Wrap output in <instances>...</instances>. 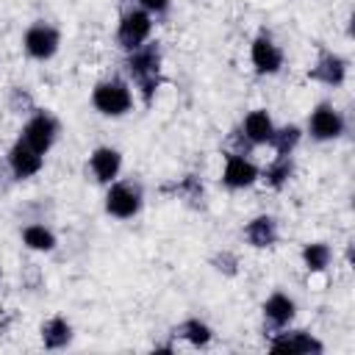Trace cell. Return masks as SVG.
I'll list each match as a JSON object with an SVG mask.
<instances>
[{
    "mask_svg": "<svg viewBox=\"0 0 355 355\" xmlns=\"http://www.w3.org/2000/svg\"><path fill=\"white\" fill-rule=\"evenodd\" d=\"M161 64H164V53H161L158 42H144L141 47L130 50L128 58H125L128 78L136 86V92H139L144 105L153 103V97H155L158 86H161Z\"/></svg>",
    "mask_w": 355,
    "mask_h": 355,
    "instance_id": "obj_1",
    "label": "cell"
},
{
    "mask_svg": "<svg viewBox=\"0 0 355 355\" xmlns=\"http://www.w3.org/2000/svg\"><path fill=\"white\" fill-rule=\"evenodd\" d=\"M92 105L103 116H125L133 111V89L122 78H105L92 89Z\"/></svg>",
    "mask_w": 355,
    "mask_h": 355,
    "instance_id": "obj_2",
    "label": "cell"
},
{
    "mask_svg": "<svg viewBox=\"0 0 355 355\" xmlns=\"http://www.w3.org/2000/svg\"><path fill=\"white\" fill-rule=\"evenodd\" d=\"M144 205V191L133 180H111L105 189V214L114 219H133Z\"/></svg>",
    "mask_w": 355,
    "mask_h": 355,
    "instance_id": "obj_3",
    "label": "cell"
},
{
    "mask_svg": "<svg viewBox=\"0 0 355 355\" xmlns=\"http://www.w3.org/2000/svg\"><path fill=\"white\" fill-rule=\"evenodd\" d=\"M150 33H153V17L139 8V6H130L122 11L119 17V25H116V44L130 53L136 47H141L144 42H150Z\"/></svg>",
    "mask_w": 355,
    "mask_h": 355,
    "instance_id": "obj_4",
    "label": "cell"
},
{
    "mask_svg": "<svg viewBox=\"0 0 355 355\" xmlns=\"http://www.w3.org/2000/svg\"><path fill=\"white\" fill-rule=\"evenodd\" d=\"M58 133H61L58 119H55L50 111H39V108H36V111L28 116V122L22 125L19 139H22L28 147H33L36 153H42V155H44V153L55 144Z\"/></svg>",
    "mask_w": 355,
    "mask_h": 355,
    "instance_id": "obj_5",
    "label": "cell"
},
{
    "mask_svg": "<svg viewBox=\"0 0 355 355\" xmlns=\"http://www.w3.org/2000/svg\"><path fill=\"white\" fill-rule=\"evenodd\" d=\"M58 47H61V33L44 19L28 25V31L22 33V50L33 61H50L58 53Z\"/></svg>",
    "mask_w": 355,
    "mask_h": 355,
    "instance_id": "obj_6",
    "label": "cell"
},
{
    "mask_svg": "<svg viewBox=\"0 0 355 355\" xmlns=\"http://www.w3.org/2000/svg\"><path fill=\"white\" fill-rule=\"evenodd\" d=\"M250 61H252V69H255L258 75H277V72L283 69L286 55H283L280 44H277L266 31H261V33L252 39V44H250Z\"/></svg>",
    "mask_w": 355,
    "mask_h": 355,
    "instance_id": "obj_7",
    "label": "cell"
},
{
    "mask_svg": "<svg viewBox=\"0 0 355 355\" xmlns=\"http://www.w3.org/2000/svg\"><path fill=\"white\" fill-rule=\"evenodd\" d=\"M344 128H347V122L333 103H319L308 116V133L316 141H333L344 133Z\"/></svg>",
    "mask_w": 355,
    "mask_h": 355,
    "instance_id": "obj_8",
    "label": "cell"
},
{
    "mask_svg": "<svg viewBox=\"0 0 355 355\" xmlns=\"http://www.w3.org/2000/svg\"><path fill=\"white\" fill-rule=\"evenodd\" d=\"M6 164H8V172L14 175V180H28V178H33V175L42 172L44 155L36 153L33 147H28L22 139H17L8 147V153H6Z\"/></svg>",
    "mask_w": 355,
    "mask_h": 355,
    "instance_id": "obj_9",
    "label": "cell"
},
{
    "mask_svg": "<svg viewBox=\"0 0 355 355\" xmlns=\"http://www.w3.org/2000/svg\"><path fill=\"white\" fill-rule=\"evenodd\" d=\"M269 349L272 352H300V355H308V352H324V344L311 336L308 330H291V327H280L275 330V336L269 338Z\"/></svg>",
    "mask_w": 355,
    "mask_h": 355,
    "instance_id": "obj_10",
    "label": "cell"
},
{
    "mask_svg": "<svg viewBox=\"0 0 355 355\" xmlns=\"http://www.w3.org/2000/svg\"><path fill=\"white\" fill-rule=\"evenodd\" d=\"M261 169L244 155V153H227L225 155V169H222V183L233 191L239 189H250L258 180Z\"/></svg>",
    "mask_w": 355,
    "mask_h": 355,
    "instance_id": "obj_11",
    "label": "cell"
},
{
    "mask_svg": "<svg viewBox=\"0 0 355 355\" xmlns=\"http://www.w3.org/2000/svg\"><path fill=\"white\" fill-rule=\"evenodd\" d=\"M308 78L311 80H319L330 89L341 86L347 80V58H341L338 53H330V50H322L316 64L308 69Z\"/></svg>",
    "mask_w": 355,
    "mask_h": 355,
    "instance_id": "obj_12",
    "label": "cell"
},
{
    "mask_svg": "<svg viewBox=\"0 0 355 355\" xmlns=\"http://www.w3.org/2000/svg\"><path fill=\"white\" fill-rule=\"evenodd\" d=\"M89 172H92V178L97 183L108 186L122 172V153L116 147H97V150H92V155H89Z\"/></svg>",
    "mask_w": 355,
    "mask_h": 355,
    "instance_id": "obj_13",
    "label": "cell"
},
{
    "mask_svg": "<svg viewBox=\"0 0 355 355\" xmlns=\"http://www.w3.org/2000/svg\"><path fill=\"white\" fill-rule=\"evenodd\" d=\"M275 122H272V116H269V111L266 108H255V111H250L247 116H244V122H241V136L252 144V147H261V144H269L272 141V133H275Z\"/></svg>",
    "mask_w": 355,
    "mask_h": 355,
    "instance_id": "obj_14",
    "label": "cell"
},
{
    "mask_svg": "<svg viewBox=\"0 0 355 355\" xmlns=\"http://www.w3.org/2000/svg\"><path fill=\"white\" fill-rule=\"evenodd\" d=\"M263 319L275 327V330H280V327H288L291 322H294V316H297V305H294V300L286 294V291H275V294H269L266 300H263Z\"/></svg>",
    "mask_w": 355,
    "mask_h": 355,
    "instance_id": "obj_15",
    "label": "cell"
},
{
    "mask_svg": "<svg viewBox=\"0 0 355 355\" xmlns=\"http://www.w3.org/2000/svg\"><path fill=\"white\" fill-rule=\"evenodd\" d=\"M244 239H247L250 247H258V250L275 247L277 244V222H275V216L261 214V216L250 219L244 225Z\"/></svg>",
    "mask_w": 355,
    "mask_h": 355,
    "instance_id": "obj_16",
    "label": "cell"
},
{
    "mask_svg": "<svg viewBox=\"0 0 355 355\" xmlns=\"http://www.w3.org/2000/svg\"><path fill=\"white\" fill-rule=\"evenodd\" d=\"M291 178H294V158L291 155H275L258 175V180H263L269 189H283Z\"/></svg>",
    "mask_w": 355,
    "mask_h": 355,
    "instance_id": "obj_17",
    "label": "cell"
},
{
    "mask_svg": "<svg viewBox=\"0 0 355 355\" xmlns=\"http://www.w3.org/2000/svg\"><path fill=\"white\" fill-rule=\"evenodd\" d=\"M72 341V324L64 316H53L42 324V344L47 349H64Z\"/></svg>",
    "mask_w": 355,
    "mask_h": 355,
    "instance_id": "obj_18",
    "label": "cell"
},
{
    "mask_svg": "<svg viewBox=\"0 0 355 355\" xmlns=\"http://www.w3.org/2000/svg\"><path fill=\"white\" fill-rule=\"evenodd\" d=\"M22 244L28 250H36V252H53L55 250V233L47 227V225H39V222H31L22 227Z\"/></svg>",
    "mask_w": 355,
    "mask_h": 355,
    "instance_id": "obj_19",
    "label": "cell"
},
{
    "mask_svg": "<svg viewBox=\"0 0 355 355\" xmlns=\"http://www.w3.org/2000/svg\"><path fill=\"white\" fill-rule=\"evenodd\" d=\"M330 261H333V250H330L324 241H311V244L302 247V266H305L311 275L327 272Z\"/></svg>",
    "mask_w": 355,
    "mask_h": 355,
    "instance_id": "obj_20",
    "label": "cell"
},
{
    "mask_svg": "<svg viewBox=\"0 0 355 355\" xmlns=\"http://www.w3.org/2000/svg\"><path fill=\"white\" fill-rule=\"evenodd\" d=\"M175 336L178 338H186L191 347H208L211 338H214V330L202 322V319H186L175 327Z\"/></svg>",
    "mask_w": 355,
    "mask_h": 355,
    "instance_id": "obj_21",
    "label": "cell"
},
{
    "mask_svg": "<svg viewBox=\"0 0 355 355\" xmlns=\"http://www.w3.org/2000/svg\"><path fill=\"white\" fill-rule=\"evenodd\" d=\"M300 139H302V128L300 125H280V128H275L269 147H275L277 155H291L297 150Z\"/></svg>",
    "mask_w": 355,
    "mask_h": 355,
    "instance_id": "obj_22",
    "label": "cell"
},
{
    "mask_svg": "<svg viewBox=\"0 0 355 355\" xmlns=\"http://www.w3.org/2000/svg\"><path fill=\"white\" fill-rule=\"evenodd\" d=\"M172 191H175V197H180V200H186V202H191V205H202V200H205V191H202V183H200L197 175L180 178V180L172 186Z\"/></svg>",
    "mask_w": 355,
    "mask_h": 355,
    "instance_id": "obj_23",
    "label": "cell"
},
{
    "mask_svg": "<svg viewBox=\"0 0 355 355\" xmlns=\"http://www.w3.org/2000/svg\"><path fill=\"white\" fill-rule=\"evenodd\" d=\"M8 108L14 111V114H33L36 111V103H33V94L28 92V89H22V86H14L11 89V97H8Z\"/></svg>",
    "mask_w": 355,
    "mask_h": 355,
    "instance_id": "obj_24",
    "label": "cell"
},
{
    "mask_svg": "<svg viewBox=\"0 0 355 355\" xmlns=\"http://www.w3.org/2000/svg\"><path fill=\"white\" fill-rule=\"evenodd\" d=\"M211 263H214L219 272H225V275H236V272H239V269H236V266H239V258H236L233 252H219Z\"/></svg>",
    "mask_w": 355,
    "mask_h": 355,
    "instance_id": "obj_25",
    "label": "cell"
},
{
    "mask_svg": "<svg viewBox=\"0 0 355 355\" xmlns=\"http://www.w3.org/2000/svg\"><path fill=\"white\" fill-rule=\"evenodd\" d=\"M139 3V8H144L150 17H164L166 11H169V6H172V0H136Z\"/></svg>",
    "mask_w": 355,
    "mask_h": 355,
    "instance_id": "obj_26",
    "label": "cell"
},
{
    "mask_svg": "<svg viewBox=\"0 0 355 355\" xmlns=\"http://www.w3.org/2000/svg\"><path fill=\"white\" fill-rule=\"evenodd\" d=\"M0 277H3V275H0Z\"/></svg>",
    "mask_w": 355,
    "mask_h": 355,
    "instance_id": "obj_27",
    "label": "cell"
}]
</instances>
